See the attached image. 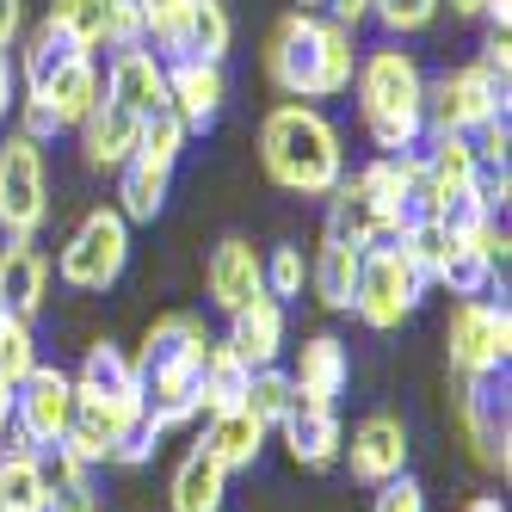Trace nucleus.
<instances>
[{
    "label": "nucleus",
    "mask_w": 512,
    "mask_h": 512,
    "mask_svg": "<svg viewBox=\"0 0 512 512\" xmlns=\"http://www.w3.org/2000/svg\"><path fill=\"white\" fill-rule=\"evenodd\" d=\"M438 13H445V0H371V19L383 25V38H395V44L432 31Z\"/></svg>",
    "instance_id": "37"
},
{
    "label": "nucleus",
    "mask_w": 512,
    "mask_h": 512,
    "mask_svg": "<svg viewBox=\"0 0 512 512\" xmlns=\"http://www.w3.org/2000/svg\"><path fill=\"white\" fill-rule=\"evenodd\" d=\"M44 25L56 31L68 50L99 56L105 50V31H112V0H50Z\"/></svg>",
    "instance_id": "31"
},
{
    "label": "nucleus",
    "mask_w": 512,
    "mask_h": 512,
    "mask_svg": "<svg viewBox=\"0 0 512 512\" xmlns=\"http://www.w3.org/2000/svg\"><path fill=\"white\" fill-rule=\"evenodd\" d=\"M408 426H401L395 414H364L352 426V438L340 445V463L358 488H383L395 482V475H408Z\"/></svg>",
    "instance_id": "14"
},
{
    "label": "nucleus",
    "mask_w": 512,
    "mask_h": 512,
    "mask_svg": "<svg viewBox=\"0 0 512 512\" xmlns=\"http://www.w3.org/2000/svg\"><path fill=\"white\" fill-rule=\"evenodd\" d=\"M235 44V19L223 0H186L167 25L149 31V50L161 62H179V56H204V62H223Z\"/></svg>",
    "instance_id": "13"
},
{
    "label": "nucleus",
    "mask_w": 512,
    "mask_h": 512,
    "mask_svg": "<svg viewBox=\"0 0 512 512\" xmlns=\"http://www.w3.org/2000/svg\"><path fill=\"white\" fill-rule=\"evenodd\" d=\"M482 68H494V75L506 81L512 75V50H506V31H488V44H482V56H475Z\"/></svg>",
    "instance_id": "42"
},
{
    "label": "nucleus",
    "mask_w": 512,
    "mask_h": 512,
    "mask_svg": "<svg viewBox=\"0 0 512 512\" xmlns=\"http://www.w3.org/2000/svg\"><path fill=\"white\" fill-rule=\"evenodd\" d=\"M105 99L124 105L130 118L161 112V105H167V62H161L149 44L112 50V62H105Z\"/></svg>",
    "instance_id": "17"
},
{
    "label": "nucleus",
    "mask_w": 512,
    "mask_h": 512,
    "mask_svg": "<svg viewBox=\"0 0 512 512\" xmlns=\"http://www.w3.org/2000/svg\"><path fill=\"white\" fill-rule=\"evenodd\" d=\"M260 284H266V297H278L284 309L303 297V284H309V260H303V247L297 241H284L272 247L266 260H260Z\"/></svg>",
    "instance_id": "35"
},
{
    "label": "nucleus",
    "mask_w": 512,
    "mask_h": 512,
    "mask_svg": "<svg viewBox=\"0 0 512 512\" xmlns=\"http://www.w3.org/2000/svg\"><path fill=\"white\" fill-rule=\"evenodd\" d=\"M260 260L266 253L253 247V241H241V235H229V241H216L210 247V260H204V290H210V303L223 309V315H235L247 297H260Z\"/></svg>",
    "instance_id": "18"
},
{
    "label": "nucleus",
    "mask_w": 512,
    "mask_h": 512,
    "mask_svg": "<svg viewBox=\"0 0 512 512\" xmlns=\"http://www.w3.org/2000/svg\"><path fill=\"white\" fill-rule=\"evenodd\" d=\"M297 7H303V13H321V7H327V0H297Z\"/></svg>",
    "instance_id": "49"
},
{
    "label": "nucleus",
    "mask_w": 512,
    "mask_h": 512,
    "mask_svg": "<svg viewBox=\"0 0 512 512\" xmlns=\"http://www.w3.org/2000/svg\"><path fill=\"white\" fill-rule=\"evenodd\" d=\"M124 266H130V223L118 216V204L87 210L81 229L68 235L62 260H56V272H62L68 290H112L124 278Z\"/></svg>",
    "instance_id": "9"
},
{
    "label": "nucleus",
    "mask_w": 512,
    "mask_h": 512,
    "mask_svg": "<svg viewBox=\"0 0 512 512\" xmlns=\"http://www.w3.org/2000/svg\"><path fill=\"white\" fill-rule=\"evenodd\" d=\"M204 346H210V327L192 309H173L155 315V327L142 334L136 352V377H142V426L155 438L167 432H186L204 408H198V371H204Z\"/></svg>",
    "instance_id": "1"
},
{
    "label": "nucleus",
    "mask_w": 512,
    "mask_h": 512,
    "mask_svg": "<svg viewBox=\"0 0 512 512\" xmlns=\"http://www.w3.org/2000/svg\"><path fill=\"white\" fill-rule=\"evenodd\" d=\"M494 278H500V266H494L475 241H451V253H445V260H438V272H432V284L451 290V297H488Z\"/></svg>",
    "instance_id": "32"
},
{
    "label": "nucleus",
    "mask_w": 512,
    "mask_h": 512,
    "mask_svg": "<svg viewBox=\"0 0 512 512\" xmlns=\"http://www.w3.org/2000/svg\"><path fill=\"white\" fill-rule=\"evenodd\" d=\"M136 136H142V118H130L112 99H99V112L81 124V161L93 173H118L136 155Z\"/></svg>",
    "instance_id": "24"
},
{
    "label": "nucleus",
    "mask_w": 512,
    "mask_h": 512,
    "mask_svg": "<svg viewBox=\"0 0 512 512\" xmlns=\"http://www.w3.org/2000/svg\"><path fill=\"white\" fill-rule=\"evenodd\" d=\"M25 31V0H0V50H13Z\"/></svg>",
    "instance_id": "43"
},
{
    "label": "nucleus",
    "mask_w": 512,
    "mask_h": 512,
    "mask_svg": "<svg viewBox=\"0 0 512 512\" xmlns=\"http://www.w3.org/2000/svg\"><path fill=\"white\" fill-rule=\"evenodd\" d=\"M506 112V81L482 62L426 75V136H475Z\"/></svg>",
    "instance_id": "6"
},
{
    "label": "nucleus",
    "mask_w": 512,
    "mask_h": 512,
    "mask_svg": "<svg viewBox=\"0 0 512 512\" xmlns=\"http://www.w3.org/2000/svg\"><path fill=\"white\" fill-rule=\"evenodd\" d=\"M284 303L278 297H266V290H260V297H247L235 315H229V346L253 364V371H266V364H278L284 358Z\"/></svg>",
    "instance_id": "22"
},
{
    "label": "nucleus",
    "mask_w": 512,
    "mask_h": 512,
    "mask_svg": "<svg viewBox=\"0 0 512 512\" xmlns=\"http://www.w3.org/2000/svg\"><path fill=\"white\" fill-rule=\"evenodd\" d=\"M284 432V451L297 469H334L340 463V445H346V426H340V408H321V401H297L290 420L278 426Z\"/></svg>",
    "instance_id": "20"
},
{
    "label": "nucleus",
    "mask_w": 512,
    "mask_h": 512,
    "mask_svg": "<svg viewBox=\"0 0 512 512\" xmlns=\"http://www.w3.org/2000/svg\"><path fill=\"white\" fill-rule=\"evenodd\" d=\"M371 512H426V488L414 482V475H395V482H383V488H377Z\"/></svg>",
    "instance_id": "40"
},
{
    "label": "nucleus",
    "mask_w": 512,
    "mask_h": 512,
    "mask_svg": "<svg viewBox=\"0 0 512 512\" xmlns=\"http://www.w3.org/2000/svg\"><path fill=\"white\" fill-rule=\"evenodd\" d=\"M445 358L457 377H475V371H506L512 358V309L506 297H457L451 321H445Z\"/></svg>",
    "instance_id": "10"
},
{
    "label": "nucleus",
    "mask_w": 512,
    "mask_h": 512,
    "mask_svg": "<svg viewBox=\"0 0 512 512\" xmlns=\"http://www.w3.org/2000/svg\"><path fill=\"white\" fill-rule=\"evenodd\" d=\"M50 216V167H44V142L7 136L0 142V235H38Z\"/></svg>",
    "instance_id": "11"
},
{
    "label": "nucleus",
    "mask_w": 512,
    "mask_h": 512,
    "mask_svg": "<svg viewBox=\"0 0 512 512\" xmlns=\"http://www.w3.org/2000/svg\"><path fill=\"white\" fill-rule=\"evenodd\" d=\"M247 383H253V364H247L229 340H210V346H204V371H198V408H204V414L241 408Z\"/></svg>",
    "instance_id": "28"
},
{
    "label": "nucleus",
    "mask_w": 512,
    "mask_h": 512,
    "mask_svg": "<svg viewBox=\"0 0 512 512\" xmlns=\"http://www.w3.org/2000/svg\"><path fill=\"white\" fill-rule=\"evenodd\" d=\"M13 445V383H0V451Z\"/></svg>",
    "instance_id": "46"
},
{
    "label": "nucleus",
    "mask_w": 512,
    "mask_h": 512,
    "mask_svg": "<svg viewBox=\"0 0 512 512\" xmlns=\"http://www.w3.org/2000/svg\"><path fill=\"white\" fill-rule=\"evenodd\" d=\"M457 432L488 475L512 469V383H506V371L457 377Z\"/></svg>",
    "instance_id": "7"
},
{
    "label": "nucleus",
    "mask_w": 512,
    "mask_h": 512,
    "mask_svg": "<svg viewBox=\"0 0 512 512\" xmlns=\"http://www.w3.org/2000/svg\"><path fill=\"white\" fill-rule=\"evenodd\" d=\"M155 445H161V438H155L149 426H136V432H124V438H118V451H112V463H118V469H142V463L155 457Z\"/></svg>",
    "instance_id": "41"
},
{
    "label": "nucleus",
    "mask_w": 512,
    "mask_h": 512,
    "mask_svg": "<svg viewBox=\"0 0 512 512\" xmlns=\"http://www.w3.org/2000/svg\"><path fill=\"white\" fill-rule=\"evenodd\" d=\"M426 297V278L420 266L401 253L395 241H377L358 253V290H352V315L364 327H377V334H395L401 321H408Z\"/></svg>",
    "instance_id": "5"
},
{
    "label": "nucleus",
    "mask_w": 512,
    "mask_h": 512,
    "mask_svg": "<svg viewBox=\"0 0 512 512\" xmlns=\"http://www.w3.org/2000/svg\"><path fill=\"white\" fill-rule=\"evenodd\" d=\"M68 420H75V371L38 358L25 383H13V445L50 457L68 438Z\"/></svg>",
    "instance_id": "8"
},
{
    "label": "nucleus",
    "mask_w": 512,
    "mask_h": 512,
    "mask_svg": "<svg viewBox=\"0 0 512 512\" xmlns=\"http://www.w3.org/2000/svg\"><path fill=\"white\" fill-rule=\"evenodd\" d=\"M309 290H315V303H321V309L352 315V290H358V247H346V241H334V235H321L315 260H309Z\"/></svg>",
    "instance_id": "29"
},
{
    "label": "nucleus",
    "mask_w": 512,
    "mask_h": 512,
    "mask_svg": "<svg viewBox=\"0 0 512 512\" xmlns=\"http://www.w3.org/2000/svg\"><path fill=\"white\" fill-rule=\"evenodd\" d=\"M167 192H173V167L149 161V155H130L118 167V216L136 229V223H155L167 210Z\"/></svg>",
    "instance_id": "25"
},
{
    "label": "nucleus",
    "mask_w": 512,
    "mask_h": 512,
    "mask_svg": "<svg viewBox=\"0 0 512 512\" xmlns=\"http://www.w3.org/2000/svg\"><path fill=\"white\" fill-rule=\"evenodd\" d=\"M179 7H186V0H142V19H149V31H155V25H167Z\"/></svg>",
    "instance_id": "45"
},
{
    "label": "nucleus",
    "mask_w": 512,
    "mask_h": 512,
    "mask_svg": "<svg viewBox=\"0 0 512 512\" xmlns=\"http://www.w3.org/2000/svg\"><path fill=\"white\" fill-rule=\"evenodd\" d=\"M44 290H50V260L25 235H0V303L25 321H38Z\"/></svg>",
    "instance_id": "21"
},
{
    "label": "nucleus",
    "mask_w": 512,
    "mask_h": 512,
    "mask_svg": "<svg viewBox=\"0 0 512 512\" xmlns=\"http://www.w3.org/2000/svg\"><path fill=\"white\" fill-rule=\"evenodd\" d=\"M50 506V469L38 451L7 445L0 451V512H44Z\"/></svg>",
    "instance_id": "30"
},
{
    "label": "nucleus",
    "mask_w": 512,
    "mask_h": 512,
    "mask_svg": "<svg viewBox=\"0 0 512 512\" xmlns=\"http://www.w3.org/2000/svg\"><path fill=\"white\" fill-rule=\"evenodd\" d=\"M13 105H19V68L7 62V50H0V124H7Z\"/></svg>",
    "instance_id": "44"
},
{
    "label": "nucleus",
    "mask_w": 512,
    "mask_h": 512,
    "mask_svg": "<svg viewBox=\"0 0 512 512\" xmlns=\"http://www.w3.org/2000/svg\"><path fill=\"white\" fill-rule=\"evenodd\" d=\"M31 364H38V334H31L25 315L0 303V383H25Z\"/></svg>",
    "instance_id": "36"
},
{
    "label": "nucleus",
    "mask_w": 512,
    "mask_h": 512,
    "mask_svg": "<svg viewBox=\"0 0 512 512\" xmlns=\"http://www.w3.org/2000/svg\"><path fill=\"white\" fill-rule=\"evenodd\" d=\"M130 44H149L142 0H112V31H105V50H130Z\"/></svg>",
    "instance_id": "39"
},
{
    "label": "nucleus",
    "mask_w": 512,
    "mask_h": 512,
    "mask_svg": "<svg viewBox=\"0 0 512 512\" xmlns=\"http://www.w3.org/2000/svg\"><path fill=\"white\" fill-rule=\"evenodd\" d=\"M327 235L334 241H346V247H377V241H389L383 235V223H377V210H371V198H364V186L352 173H340L334 179V192H327Z\"/></svg>",
    "instance_id": "27"
},
{
    "label": "nucleus",
    "mask_w": 512,
    "mask_h": 512,
    "mask_svg": "<svg viewBox=\"0 0 512 512\" xmlns=\"http://www.w3.org/2000/svg\"><path fill=\"white\" fill-rule=\"evenodd\" d=\"M198 445L235 475V469H253V463H260V451H266V426L253 420L247 408H223V414H210V426H204Z\"/></svg>",
    "instance_id": "26"
},
{
    "label": "nucleus",
    "mask_w": 512,
    "mask_h": 512,
    "mask_svg": "<svg viewBox=\"0 0 512 512\" xmlns=\"http://www.w3.org/2000/svg\"><path fill=\"white\" fill-rule=\"evenodd\" d=\"M44 105V112L56 118V130H81L93 112H99V99H105V68L99 56H81V50H68L56 68H44L31 87H19Z\"/></svg>",
    "instance_id": "12"
},
{
    "label": "nucleus",
    "mask_w": 512,
    "mask_h": 512,
    "mask_svg": "<svg viewBox=\"0 0 512 512\" xmlns=\"http://www.w3.org/2000/svg\"><path fill=\"white\" fill-rule=\"evenodd\" d=\"M352 68H358V31L334 25L327 13H303L290 7L272 38H266V81L284 99H340L352 87Z\"/></svg>",
    "instance_id": "3"
},
{
    "label": "nucleus",
    "mask_w": 512,
    "mask_h": 512,
    "mask_svg": "<svg viewBox=\"0 0 512 512\" xmlns=\"http://www.w3.org/2000/svg\"><path fill=\"white\" fill-rule=\"evenodd\" d=\"M463 512H506V500L500 494H475V500H463Z\"/></svg>",
    "instance_id": "47"
},
{
    "label": "nucleus",
    "mask_w": 512,
    "mask_h": 512,
    "mask_svg": "<svg viewBox=\"0 0 512 512\" xmlns=\"http://www.w3.org/2000/svg\"><path fill=\"white\" fill-rule=\"evenodd\" d=\"M352 179L364 186V198H371V210H377V223H383V235H389V241H395V235L420 216L414 155H377V161H364Z\"/></svg>",
    "instance_id": "16"
},
{
    "label": "nucleus",
    "mask_w": 512,
    "mask_h": 512,
    "mask_svg": "<svg viewBox=\"0 0 512 512\" xmlns=\"http://www.w3.org/2000/svg\"><path fill=\"white\" fill-rule=\"evenodd\" d=\"M260 167L290 198H327L346 173V136L340 124L309 99H278L260 118Z\"/></svg>",
    "instance_id": "4"
},
{
    "label": "nucleus",
    "mask_w": 512,
    "mask_h": 512,
    "mask_svg": "<svg viewBox=\"0 0 512 512\" xmlns=\"http://www.w3.org/2000/svg\"><path fill=\"white\" fill-rule=\"evenodd\" d=\"M186 124H179L167 105L161 112H149L142 118V136H136V155H149V161H161V167H179V155H186Z\"/></svg>",
    "instance_id": "38"
},
{
    "label": "nucleus",
    "mask_w": 512,
    "mask_h": 512,
    "mask_svg": "<svg viewBox=\"0 0 512 512\" xmlns=\"http://www.w3.org/2000/svg\"><path fill=\"white\" fill-rule=\"evenodd\" d=\"M241 408L260 420L266 432H278L290 420V408H297V383H290V371H278V364H266V371H253L247 395H241Z\"/></svg>",
    "instance_id": "34"
},
{
    "label": "nucleus",
    "mask_w": 512,
    "mask_h": 512,
    "mask_svg": "<svg viewBox=\"0 0 512 512\" xmlns=\"http://www.w3.org/2000/svg\"><path fill=\"white\" fill-rule=\"evenodd\" d=\"M445 7H451L457 19H482V0H445Z\"/></svg>",
    "instance_id": "48"
},
{
    "label": "nucleus",
    "mask_w": 512,
    "mask_h": 512,
    "mask_svg": "<svg viewBox=\"0 0 512 512\" xmlns=\"http://www.w3.org/2000/svg\"><path fill=\"white\" fill-rule=\"evenodd\" d=\"M223 506H229V469L204 445H192L167 482V512H223Z\"/></svg>",
    "instance_id": "23"
},
{
    "label": "nucleus",
    "mask_w": 512,
    "mask_h": 512,
    "mask_svg": "<svg viewBox=\"0 0 512 512\" xmlns=\"http://www.w3.org/2000/svg\"><path fill=\"white\" fill-rule=\"evenodd\" d=\"M223 105H229V75H223V62H204V56L167 62V112L186 124L192 136L223 118Z\"/></svg>",
    "instance_id": "15"
},
{
    "label": "nucleus",
    "mask_w": 512,
    "mask_h": 512,
    "mask_svg": "<svg viewBox=\"0 0 512 512\" xmlns=\"http://www.w3.org/2000/svg\"><path fill=\"white\" fill-rule=\"evenodd\" d=\"M290 383H297V401H321V408H334V401L346 395V383H352L346 340H334V334L303 340L297 358H290Z\"/></svg>",
    "instance_id": "19"
},
{
    "label": "nucleus",
    "mask_w": 512,
    "mask_h": 512,
    "mask_svg": "<svg viewBox=\"0 0 512 512\" xmlns=\"http://www.w3.org/2000/svg\"><path fill=\"white\" fill-rule=\"evenodd\" d=\"M44 469H50V506H44V512H105V500H99V488H93V469H87L81 457L50 451Z\"/></svg>",
    "instance_id": "33"
},
{
    "label": "nucleus",
    "mask_w": 512,
    "mask_h": 512,
    "mask_svg": "<svg viewBox=\"0 0 512 512\" xmlns=\"http://www.w3.org/2000/svg\"><path fill=\"white\" fill-rule=\"evenodd\" d=\"M346 93L358 99V124L377 155H414L426 142V68L395 38L377 50H358Z\"/></svg>",
    "instance_id": "2"
}]
</instances>
